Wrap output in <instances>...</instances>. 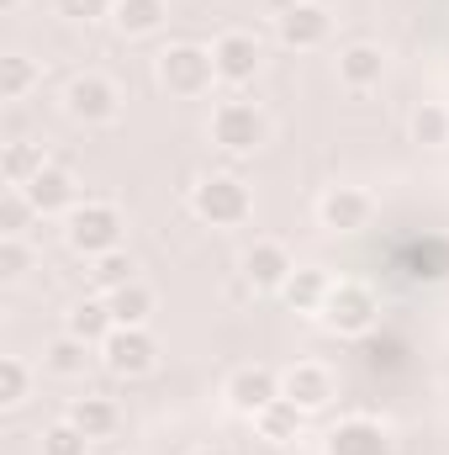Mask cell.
<instances>
[{
	"instance_id": "ac0fdd59",
	"label": "cell",
	"mask_w": 449,
	"mask_h": 455,
	"mask_svg": "<svg viewBox=\"0 0 449 455\" xmlns=\"http://www.w3.org/2000/svg\"><path fill=\"white\" fill-rule=\"evenodd\" d=\"M91 445H101V440H112L116 429H122V408H116L112 397H75L69 403V413H64Z\"/></svg>"
},
{
	"instance_id": "7c38bea8",
	"label": "cell",
	"mask_w": 449,
	"mask_h": 455,
	"mask_svg": "<svg viewBox=\"0 0 449 455\" xmlns=\"http://www.w3.org/2000/svg\"><path fill=\"white\" fill-rule=\"evenodd\" d=\"M323 455H397V440L386 424L354 413V419H338L323 440Z\"/></svg>"
},
{
	"instance_id": "ffe728a7",
	"label": "cell",
	"mask_w": 449,
	"mask_h": 455,
	"mask_svg": "<svg viewBox=\"0 0 449 455\" xmlns=\"http://www.w3.org/2000/svg\"><path fill=\"white\" fill-rule=\"evenodd\" d=\"M164 21H169L164 0H116L112 5V27L122 37H154Z\"/></svg>"
},
{
	"instance_id": "7402d4cb",
	"label": "cell",
	"mask_w": 449,
	"mask_h": 455,
	"mask_svg": "<svg viewBox=\"0 0 449 455\" xmlns=\"http://www.w3.org/2000/svg\"><path fill=\"white\" fill-rule=\"evenodd\" d=\"M106 302H112V318L116 329H148V318H154V286H143V281H127V286H116L106 291Z\"/></svg>"
},
{
	"instance_id": "f1b7e54d",
	"label": "cell",
	"mask_w": 449,
	"mask_h": 455,
	"mask_svg": "<svg viewBox=\"0 0 449 455\" xmlns=\"http://www.w3.org/2000/svg\"><path fill=\"white\" fill-rule=\"evenodd\" d=\"M32 218H37V207L27 202V191L21 186H5V196H0V238H21Z\"/></svg>"
},
{
	"instance_id": "4dcf8cb0",
	"label": "cell",
	"mask_w": 449,
	"mask_h": 455,
	"mask_svg": "<svg viewBox=\"0 0 449 455\" xmlns=\"http://www.w3.org/2000/svg\"><path fill=\"white\" fill-rule=\"evenodd\" d=\"M85 451H91V440H85L69 419H59V424L43 429V455H85Z\"/></svg>"
},
{
	"instance_id": "1f68e13d",
	"label": "cell",
	"mask_w": 449,
	"mask_h": 455,
	"mask_svg": "<svg viewBox=\"0 0 449 455\" xmlns=\"http://www.w3.org/2000/svg\"><path fill=\"white\" fill-rule=\"evenodd\" d=\"M32 270V249H27V238H0V281H21Z\"/></svg>"
},
{
	"instance_id": "836d02e7",
	"label": "cell",
	"mask_w": 449,
	"mask_h": 455,
	"mask_svg": "<svg viewBox=\"0 0 449 455\" xmlns=\"http://www.w3.org/2000/svg\"><path fill=\"white\" fill-rule=\"evenodd\" d=\"M264 5H270L275 16H286V11H291V5H302V0H264Z\"/></svg>"
},
{
	"instance_id": "2e32d148",
	"label": "cell",
	"mask_w": 449,
	"mask_h": 455,
	"mask_svg": "<svg viewBox=\"0 0 449 455\" xmlns=\"http://www.w3.org/2000/svg\"><path fill=\"white\" fill-rule=\"evenodd\" d=\"M381 80H386V53H381L375 43H349V48L338 53V85H343V91L365 96V91H375Z\"/></svg>"
},
{
	"instance_id": "277c9868",
	"label": "cell",
	"mask_w": 449,
	"mask_h": 455,
	"mask_svg": "<svg viewBox=\"0 0 449 455\" xmlns=\"http://www.w3.org/2000/svg\"><path fill=\"white\" fill-rule=\"evenodd\" d=\"M212 143L223 154H232V159L259 154L270 143V116L259 112V101H243V96L217 101V112H212Z\"/></svg>"
},
{
	"instance_id": "cb8c5ba5",
	"label": "cell",
	"mask_w": 449,
	"mask_h": 455,
	"mask_svg": "<svg viewBox=\"0 0 449 455\" xmlns=\"http://www.w3.org/2000/svg\"><path fill=\"white\" fill-rule=\"evenodd\" d=\"M37 80H43V69L27 53H5L0 59V101H27L37 91Z\"/></svg>"
},
{
	"instance_id": "5bb4252c",
	"label": "cell",
	"mask_w": 449,
	"mask_h": 455,
	"mask_svg": "<svg viewBox=\"0 0 449 455\" xmlns=\"http://www.w3.org/2000/svg\"><path fill=\"white\" fill-rule=\"evenodd\" d=\"M212 64H217V80L223 85H248L254 75H259V64H264V48H259V37L254 32H223L217 43H212Z\"/></svg>"
},
{
	"instance_id": "44dd1931",
	"label": "cell",
	"mask_w": 449,
	"mask_h": 455,
	"mask_svg": "<svg viewBox=\"0 0 449 455\" xmlns=\"http://www.w3.org/2000/svg\"><path fill=\"white\" fill-rule=\"evenodd\" d=\"M328 291H334V281H328L318 265H296V275L286 281V291H280V297H286V307H291V313H312V318H318V313H323V302H328Z\"/></svg>"
},
{
	"instance_id": "8fae6325",
	"label": "cell",
	"mask_w": 449,
	"mask_h": 455,
	"mask_svg": "<svg viewBox=\"0 0 449 455\" xmlns=\"http://www.w3.org/2000/svg\"><path fill=\"white\" fill-rule=\"evenodd\" d=\"M21 191H27V202L37 207V218H69V212L80 207V180H75L64 164H53V159H48Z\"/></svg>"
},
{
	"instance_id": "d6986e66",
	"label": "cell",
	"mask_w": 449,
	"mask_h": 455,
	"mask_svg": "<svg viewBox=\"0 0 449 455\" xmlns=\"http://www.w3.org/2000/svg\"><path fill=\"white\" fill-rule=\"evenodd\" d=\"M112 329H116V318H112V302H106V297H80V302L69 307V318H64V334L96 344V349L112 339Z\"/></svg>"
},
{
	"instance_id": "9c48e42d",
	"label": "cell",
	"mask_w": 449,
	"mask_h": 455,
	"mask_svg": "<svg viewBox=\"0 0 449 455\" xmlns=\"http://www.w3.org/2000/svg\"><path fill=\"white\" fill-rule=\"evenodd\" d=\"M275 37H280V48L312 53V48H323V43L334 37V11L318 5V0H302V5H291L286 16H275Z\"/></svg>"
},
{
	"instance_id": "d6a6232c",
	"label": "cell",
	"mask_w": 449,
	"mask_h": 455,
	"mask_svg": "<svg viewBox=\"0 0 449 455\" xmlns=\"http://www.w3.org/2000/svg\"><path fill=\"white\" fill-rule=\"evenodd\" d=\"M116 0H53V11L64 16V21H101V16H112Z\"/></svg>"
},
{
	"instance_id": "e575fe53",
	"label": "cell",
	"mask_w": 449,
	"mask_h": 455,
	"mask_svg": "<svg viewBox=\"0 0 449 455\" xmlns=\"http://www.w3.org/2000/svg\"><path fill=\"white\" fill-rule=\"evenodd\" d=\"M21 5H27V0H0V16H16Z\"/></svg>"
},
{
	"instance_id": "ba28073f",
	"label": "cell",
	"mask_w": 449,
	"mask_h": 455,
	"mask_svg": "<svg viewBox=\"0 0 449 455\" xmlns=\"http://www.w3.org/2000/svg\"><path fill=\"white\" fill-rule=\"evenodd\" d=\"M101 365H106L112 376L138 381V376H148V371L159 365V339H154L148 329H112V339L101 344Z\"/></svg>"
},
{
	"instance_id": "603a6c76",
	"label": "cell",
	"mask_w": 449,
	"mask_h": 455,
	"mask_svg": "<svg viewBox=\"0 0 449 455\" xmlns=\"http://www.w3.org/2000/svg\"><path fill=\"white\" fill-rule=\"evenodd\" d=\"M302 419H307V413H302L291 397H275V403H270V408L254 419V429H259L270 445H291V440L302 435Z\"/></svg>"
},
{
	"instance_id": "f546056e",
	"label": "cell",
	"mask_w": 449,
	"mask_h": 455,
	"mask_svg": "<svg viewBox=\"0 0 449 455\" xmlns=\"http://www.w3.org/2000/svg\"><path fill=\"white\" fill-rule=\"evenodd\" d=\"M43 164H48V159H43V148H37V143H11V148H5V159H0L5 186H27Z\"/></svg>"
},
{
	"instance_id": "6da1fadb",
	"label": "cell",
	"mask_w": 449,
	"mask_h": 455,
	"mask_svg": "<svg viewBox=\"0 0 449 455\" xmlns=\"http://www.w3.org/2000/svg\"><path fill=\"white\" fill-rule=\"evenodd\" d=\"M154 75L159 85L175 96V101H196L217 85V64H212V48H196V43H169L159 59H154Z\"/></svg>"
},
{
	"instance_id": "484cf974",
	"label": "cell",
	"mask_w": 449,
	"mask_h": 455,
	"mask_svg": "<svg viewBox=\"0 0 449 455\" xmlns=\"http://www.w3.org/2000/svg\"><path fill=\"white\" fill-rule=\"evenodd\" d=\"M32 397V365L21 355H5L0 360V408H21Z\"/></svg>"
},
{
	"instance_id": "30bf717a",
	"label": "cell",
	"mask_w": 449,
	"mask_h": 455,
	"mask_svg": "<svg viewBox=\"0 0 449 455\" xmlns=\"http://www.w3.org/2000/svg\"><path fill=\"white\" fill-rule=\"evenodd\" d=\"M223 397H227V408H232V413L259 419V413L280 397V376H275L270 365H238V371L223 381Z\"/></svg>"
},
{
	"instance_id": "d4e9b609",
	"label": "cell",
	"mask_w": 449,
	"mask_h": 455,
	"mask_svg": "<svg viewBox=\"0 0 449 455\" xmlns=\"http://www.w3.org/2000/svg\"><path fill=\"white\" fill-rule=\"evenodd\" d=\"M407 275L413 281H445L449 275V243L445 238H423L407 249Z\"/></svg>"
},
{
	"instance_id": "83f0119b",
	"label": "cell",
	"mask_w": 449,
	"mask_h": 455,
	"mask_svg": "<svg viewBox=\"0 0 449 455\" xmlns=\"http://www.w3.org/2000/svg\"><path fill=\"white\" fill-rule=\"evenodd\" d=\"M91 281H96V286H101V297H106V291H116V286L138 281V265H132V254H122V249H112V254L91 259Z\"/></svg>"
},
{
	"instance_id": "52a82bcc",
	"label": "cell",
	"mask_w": 449,
	"mask_h": 455,
	"mask_svg": "<svg viewBox=\"0 0 449 455\" xmlns=\"http://www.w3.org/2000/svg\"><path fill=\"white\" fill-rule=\"evenodd\" d=\"M238 270H243V286H254V291H286V281L296 275V259H291L286 243H275V238H254V243L243 249Z\"/></svg>"
},
{
	"instance_id": "9a60e30c",
	"label": "cell",
	"mask_w": 449,
	"mask_h": 455,
	"mask_svg": "<svg viewBox=\"0 0 449 455\" xmlns=\"http://www.w3.org/2000/svg\"><path fill=\"white\" fill-rule=\"evenodd\" d=\"M370 218H375V202L359 186H334L318 202V223L328 228V233H359V228H370Z\"/></svg>"
},
{
	"instance_id": "7a4b0ae2",
	"label": "cell",
	"mask_w": 449,
	"mask_h": 455,
	"mask_svg": "<svg viewBox=\"0 0 449 455\" xmlns=\"http://www.w3.org/2000/svg\"><path fill=\"white\" fill-rule=\"evenodd\" d=\"M318 318H323V329L338 334V339H365L381 323V297L365 281H334V291H328V302H323Z\"/></svg>"
},
{
	"instance_id": "e0dca14e",
	"label": "cell",
	"mask_w": 449,
	"mask_h": 455,
	"mask_svg": "<svg viewBox=\"0 0 449 455\" xmlns=\"http://www.w3.org/2000/svg\"><path fill=\"white\" fill-rule=\"evenodd\" d=\"M96 360H101V349H96V344H85V339H75V334H59V339L43 349V371H48V376H59V381H80Z\"/></svg>"
},
{
	"instance_id": "4316f807",
	"label": "cell",
	"mask_w": 449,
	"mask_h": 455,
	"mask_svg": "<svg viewBox=\"0 0 449 455\" xmlns=\"http://www.w3.org/2000/svg\"><path fill=\"white\" fill-rule=\"evenodd\" d=\"M413 138H418L423 148H445L449 143V107L445 101H423V107L413 112Z\"/></svg>"
},
{
	"instance_id": "4fadbf2b",
	"label": "cell",
	"mask_w": 449,
	"mask_h": 455,
	"mask_svg": "<svg viewBox=\"0 0 449 455\" xmlns=\"http://www.w3.org/2000/svg\"><path fill=\"white\" fill-rule=\"evenodd\" d=\"M280 397H291L302 413H323L338 397V381L323 360H296V365L280 376Z\"/></svg>"
},
{
	"instance_id": "5b68a950",
	"label": "cell",
	"mask_w": 449,
	"mask_h": 455,
	"mask_svg": "<svg viewBox=\"0 0 449 455\" xmlns=\"http://www.w3.org/2000/svg\"><path fill=\"white\" fill-rule=\"evenodd\" d=\"M191 212L212 228H238V223H248L254 196H248V186H243L238 175H207V180L191 191Z\"/></svg>"
},
{
	"instance_id": "8992f818",
	"label": "cell",
	"mask_w": 449,
	"mask_h": 455,
	"mask_svg": "<svg viewBox=\"0 0 449 455\" xmlns=\"http://www.w3.org/2000/svg\"><path fill=\"white\" fill-rule=\"evenodd\" d=\"M64 112L75 122H85V127H106V122L122 116V91L106 75H75L69 91H64Z\"/></svg>"
},
{
	"instance_id": "3957f363",
	"label": "cell",
	"mask_w": 449,
	"mask_h": 455,
	"mask_svg": "<svg viewBox=\"0 0 449 455\" xmlns=\"http://www.w3.org/2000/svg\"><path fill=\"white\" fill-rule=\"evenodd\" d=\"M122 212H116L112 202H80L69 218H64V243L80 254V259H101V254H112L122 249Z\"/></svg>"
}]
</instances>
